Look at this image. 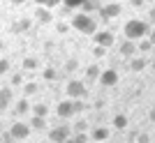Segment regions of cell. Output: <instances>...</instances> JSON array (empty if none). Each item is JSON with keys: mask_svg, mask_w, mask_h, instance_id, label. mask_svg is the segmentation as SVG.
Returning a JSON list of instances; mask_svg holds the SVG:
<instances>
[{"mask_svg": "<svg viewBox=\"0 0 155 143\" xmlns=\"http://www.w3.org/2000/svg\"><path fill=\"white\" fill-rule=\"evenodd\" d=\"M37 65H39V60H37V58H32V56H28V58L23 60V69H26V72L37 69Z\"/></svg>", "mask_w": 155, "mask_h": 143, "instance_id": "cell-22", "label": "cell"}, {"mask_svg": "<svg viewBox=\"0 0 155 143\" xmlns=\"http://www.w3.org/2000/svg\"><path fill=\"white\" fill-rule=\"evenodd\" d=\"M146 65H148V62H146L143 58H132V60H130V69H132V72H141V69H146Z\"/></svg>", "mask_w": 155, "mask_h": 143, "instance_id": "cell-18", "label": "cell"}, {"mask_svg": "<svg viewBox=\"0 0 155 143\" xmlns=\"http://www.w3.org/2000/svg\"><path fill=\"white\" fill-rule=\"evenodd\" d=\"M72 132H88V122H86V120H79V122L72 127Z\"/></svg>", "mask_w": 155, "mask_h": 143, "instance_id": "cell-30", "label": "cell"}, {"mask_svg": "<svg viewBox=\"0 0 155 143\" xmlns=\"http://www.w3.org/2000/svg\"><path fill=\"white\" fill-rule=\"evenodd\" d=\"M9 85H12V88H16V85H23V74H12V81H9Z\"/></svg>", "mask_w": 155, "mask_h": 143, "instance_id": "cell-28", "label": "cell"}, {"mask_svg": "<svg viewBox=\"0 0 155 143\" xmlns=\"http://www.w3.org/2000/svg\"><path fill=\"white\" fill-rule=\"evenodd\" d=\"M100 72H102V69H100L97 65H91L88 69H86V78H88V81H97V76H100Z\"/></svg>", "mask_w": 155, "mask_h": 143, "instance_id": "cell-23", "label": "cell"}, {"mask_svg": "<svg viewBox=\"0 0 155 143\" xmlns=\"http://www.w3.org/2000/svg\"><path fill=\"white\" fill-rule=\"evenodd\" d=\"M93 56H95V58H104V56H107V49H104V46H100V44H95Z\"/></svg>", "mask_w": 155, "mask_h": 143, "instance_id": "cell-29", "label": "cell"}, {"mask_svg": "<svg viewBox=\"0 0 155 143\" xmlns=\"http://www.w3.org/2000/svg\"><path fill=\"white\" fill-rule=\"evenodd\" d=\"M65 92H67V97H70V99H84L86 95H88V88L84 85V81L70 78L67 85H65Z\"/></svg>", "mask_w": 155, "mask_h": 143, "instance_id": "cell-3", "label": "cell"}, {"mask_svg": "<svg viewBox=\"0 0 155 143\" xmlns=\"http://www.w3.org/2000/svg\"><path fill=\"white\" fill-rule=\"evenodd\" d=\"M46 143H53V141H46Z\"/></svg>", "mask_w": 155, "mask_h": 143, "instance_id": "cell-46", "label": "cell"}, {"mask_svg": "<svg viewBox=\"0 0 155 143\" xmlns=\"http://www.w3.org/2000/svg\"><path fill=\"white\" fill-rule=\"evenodd\" d=\"M35 19H37L39 23H51V21H53V14H51V9H49V7H37Z\"/></svg>", "mask_w": 155, "mask_h": 143, "instance_id": "cell-10", "label": "cell"}, {"mask_svg": "<svg viewBox=\"0 0 155 143\" xmlns=\"http://www.w3.org/2000/svg\"><path fill=\"white\" fill-rule=\"evenodd\" d=\"M72 109H74V116L81 113V111H84V102H81V99H72Z\"/></svg>", "mask_w": 155, "mask_h": 143, "instance_id": "cell-32", "label": "cell"}, {"mask_svg": "<svg viewBox=\"0 0 155 143\" xmlns=\"http://www.w3.org/2000/svg\"><path fill=\"white\" fill-rule=\"evenodd\" d=\"M28 28H30V19H19L12 26V33H23V30H28Z\"/></svg>", "mask_w": 155, "mask_h": 143, "instance_id": "cell-17", "label": "cell"}, {"mask_svg": "<svg viewBox=\"0 0 155 143\" xmlns=\"http://www.w3.org/2000/svg\"><path fill=\"white\" fill-rule=\"evenodd\" d=\"M60 2H63V0H49V2H46V7H49V9H51V7L60 5Z\"/></svg>", "mask_w": 155, "mask_h": 143, "instance_id": "cell-37", "label": "cell"}, {"mask_svg": "<svg viewBox=\"0 0 155 143\" xmlns=\"http://www.w3.org/2000/svg\"><path fill=\"white\" fill-rule=\"evenodd\" d=\"M63 143H77V141H74V136H72V134H70V136L65 138V141H63Z\"/></svg>", "mask_w": 155, "mask_h": 143, "instance_id": "cell-42", "label": "cell"}, {"mask_svg": "<svg viewBox=\"0 0 155 143\" xmlns=\"http://www.w3.org/2000/svg\"><path fill=\"white\" fill-rule=\"evenodd\" d=\"M86 0H63V7H67V9H77V7H81Z\"/></svg>", "mask_w": 155, "mask_h": 143, "instance_id": "cell-25", "label": "cell"}, {"mask_svg": "<svg viewBox=\"0 0 155 143\" xmlns=\"http://www.w3.org/2000/svg\"><path fill=\"white\" fill-rule=\"evenodd\" d=\"M30 111H32V116H42V118H46V116H49V104H35Z\"/></svg>", "mask_w": 155, "mask_h": 143, "instance_id": "cell-19", "label": "cell"}, {"mask_svg": "<svg viewBox=\"0 0 155 143\" xmlns=\"http://www.w3.org/2000/svg\"><path fill=\"white\" fill-rule=\"evenodd\" d=\"M12 5H23V2H28V0H9Z\"/></svg>", "mask_w": 155, "mask_h": 143, "instance_id": "cell-41", "label": "cell"}, {"mask_svg": "<svg viewBox=\"0 0 155 143\" xmlns=\"http://www.w3.org/2000/svg\"><path fill=\"white\" fill-rule=\"evenodd\" d=\"M148 42L155 46V30H148Z\"/></svg>", "mask_w": 155, "mask_h": 143, "instance_id": "cell-38", "label": "cell"}, {"mask_svg": "<svg viewBox=\"0 0 155 143\" xmlns=\"http://www.w3.org/2000/svg\"><path fill=\"white\" fill-rule=\"evenodd\" d=\"M72 134V127L70 125H58V127H53L51 132H49V141H53V143H63L65 138Z\"/></svg>", "mask_w": 155, "mask_h": 143, "instance_id": "cell-6", "label": "cell"}, {"mask_svg": "<svg viewBox=\"0 0 155 143\" xmlns=\"http://www.w3.org/2000/svg\"><path fill=\"white\" fill-rule=\"evenodd\" d=\"M28 125H30V129H44V127H46V118L32 116L30 120H28Z\"/></svg>", "mask_w": 155, "mask_h": 143, "instance_id": "cell-15", "label": "cell"}, {"mask_svg": "<svg viewBox=\"0 0 155 143\" xmlns=\"http://www.w3.org/2000/svg\"><path fill=\"white\" fill-rule=\"evenodd\" d=\"M9 102H12V85L0 90V111H5L9 106Z\"/></svg>", "mask_w": 155, "mask_h": 143, "instance_id": "cell-12", "label": "cell"}, {"mask_svg": "<svg viewBox=\"0 0 155 143\" xmlns=\"http://www.w3.org/2000/svg\"><path fill=\"white\" fill-rule=\"evenodd\" d=\"M97 81H100V85H104V88H111V85H116L118 81H120V76H118L116 69H102L100 76H97Z\"/></svg>", "mask_w": 155, "mask_h": 143, "instance_id": "cell-5", "label": "cell"}, {"mask_svg": "<svg viewBox=\"0 0 155 143\" xmlns=\"http://www.w3.org/2000/svg\"><path fill=\"white\" fill-rule=\"evenodd\" d=\"M5 72H9V60H0V76H2Z\"/></svg>", "mask_w": 155, "mask_h": 143, "instance_id": "cell-33", "label": "cell"}, {"mask_svg": "<svg viewBox=\"0 0 155 143\" xmlns=\"http://www.w3.org/2000/svg\"><path fill=\"white\" fill-rule=\"evenodd\" d=\"M137 141H139V143H148L150 138H148V134H139V136H137Z\"/></svg>", "mask_w": 155, "mask_h": 143, "instance_id": "cell-35", "label": "cell"}, {"mask_svg": "<svg viewBox=\"0 0 155 143\" xmlns=\"http://www.w3.org/2000/svg\"><path fill=\"white\" fill-rule=\"evenodd\" d=\"M77 67H79L77 58H70L67 62H65V72H77Z\"/></svg>", "mask_w": 155, "mask_h": 143, "instance_id": "cell-27", "label": "cell"}, {"mask_svg": "<svg viewBox=\"0 0 155 143\" xmlns=\"http://www.w3.org/2000/svg\"><path fill=\"white\" fill-rule=\"evenodd\" d=\"M30 125L28 122H14L12 127H9V134L14 136V141H23V138L30 136Z\"/></svg>", "mask_w": 155, "mask_h": 143, "instance_id": "cell-4", "label": "cell"}, {"mask_svg": "<svg viewBox=\"0 0 155 143\" xmlns=\"http://www.w3.org/2000/svg\"><path fill=\"white\" fill-rule=\"evenodd\" d=\"M114 127H116V129H125V127H127V116H123V113L114 116Z\"/></svg>", "mask_w": 155, "mask_h": 143, "instance_id": "cell-20", "label": "cell"}, {"mask_svg": "<svg viewBox=\"0 0 155 143\" xmlns=\"http://www.w3.org/2000/svg\"><path fill=\"white\" fill-rule=\"evenodd\" d=\"M32 2H35V5H39V7H46V2H49V0H32Z\"/></svg>", "mask_w": 155, "mask_h": 143, "instance_id": "cell-39", "label": "cell"}, {"mask_svg": "<svg viewBox=\"0 0 155 143\" xmlns=\"http://www.w3.org/2000/svg\"><path fill=\"white\" fill-rule=\"evenodd\" d=\"M72 136H74L77 143H88V134H86V132H77V134H72Z\"/></svg>", "mask_w": 155, "mask_h": 143, "instance_id": "cell-31", "label": "cell"}, {"mask_svg": "<svg viewBox=\"0 0 155 143\" xmlns=\"http://www.w3.org/2000/svg\"><path fill=\"white\" fill-rule=\"evenodd\" d=\"M100 2H97V0H86L84 5H81V12L84 14H93V12H97V9H100Z\"/></svg>", "mask_w": 155, "mask_h": 143, "instance_id": "cell-16", "label": "cell"}, {"mask_svg": "<svg viewBox=\"0 0 155 143\" xmlns=\"http://www.w3.org/2000/svg\"><path fill=\"white\" fill-rule=\"evenodd\" d=\"M150 67H153V69H155V60H153V62H150Z\"/></svg>", "mask_w": 155, "mask_h": 143, "instance_id": "cell-44", "label": "cell"}, {"mask_svg": "<svg viewBox=\"0 0 155 143\" xmlns=\"http://www.w3.org/2000/svg\"><path fill=\"white\" fill-rule=\"evenodd\" d=\"M93 39H95V44L104 46V49L114 46V35H111L109 30H95V33H93Z\"/></svg>", "mask_w": 155, "mask_h": 143, "instance_id": "cell-8", "label": "cell"}, {"mask_svg": "<svg viewBox=\"0 0 155 143\" xmlns=\"http://www.w3.org/2000/svg\"><path fill=\"white\" fill-rule=\"evenodd\" d=\"M148 16H150V21H153V23H155V7H153V9H150V12H148Z\"/></svg>", "mask_w": 155, "mask_h": 143, "instance_id": "cell-43", "label": "cell"}, {"mask_svg": "<svg viewBox=\"0 0 155 143\" xmlns=\"http://www.w3.org/2000/svg\"><path fill=\"white\" fill-rule=\"evenodd\" d=\"M2 46H5V44H2V42H0V51H2Z\"/></svg>", "mask_w": 155, "mask_h": 143, "instance_id": "cell-45", "label": "cell"}, {"mask_svg": "<svg viewBox=\"0 0 155 143\" xmlns=\"http://www.w3.org/2000/svg\"><path fill=\"white\" fill-rule=\"evenodd\" d=\"M91 136H93V141H107L109 138V127H95Z\"/></svg>", "mask_w": 155, "mask_h": 143, "instance_id": "cell-13", "label": "cell"}, {"mask_svg": "<svg viewBox=\"0 0 155 143\" xmlns=\"http://www.w3.org/2000/svg\"><path fill=\"white\" fill-rule=\"evenodd\" d=\"M37 90H39V88H37V83H35V81H28V83H23V95H26V97H32Z\"/></svg>", "mask_w": 155, "mask_h": 143, "instance_id": "cell-21", "label": "cell"}, {"mask_svg": "<svg viewBox=\"0 0 155 143\" xmlns=\"http://www.w3.org/2000/svg\"><path fill=\"white\" fill-rule=\"evenodd\" d=\"M42 76H44L46 81H56V69H53V67H46V69L42 72Z\"/></svg>", "mask_w": 155, "mask_h": 143, "instance_id": "cell-26", "label": "cell"}, {"mask_svg": "<svg viewBox=\"0 0 155 143\" xmlns=\"http://www.w3.org/2000/svg\"><path fill=\"white\" fill-rule=\"evenodd\" d=\"M70 26L74 28V30H79V33H84V35H93L97 30V23L93 21V16L91 14H84V12L74 14L72 21H70Z\"/></svg>", "mask_w": 155, "mask_h": 143, "instance_id": "cell-1", "label": "cell"}, {"mask_svg": "<svg viewBox=\"0 0 155 143\" xmlns=\"http://www.w3.org/2000/svg\"><path fill=\"white\" fill-rule=\"evenodd\" d=\"M56 113H58V118H63V120L72 118V116H74V109H72V99L67 97L65 102H60V104L56 106Z\"/></svg>", "mask_w": 155, "mask_h": 143, "instance_id": "cell-9", "label": "cell"}, {"mask_svg": "<svg viewBox=\"0 0 155 143\" xmlns=\"http://www.w3.org/2000/svg\"><path fill=\"white\" fill-rule=\"evenodd\" d=\"M30 102H28V97H21L19 102H16V113L19 116H26V113H30Z\"/></svg>", "mask_w": 155, "mask_h": 143, "instance_id": "cell-14", "label": "cell"}, {"mask_svg": "<svg viewBox=\"0 0 155 143\" xmlns=\"http://www.w3.org/2000/svg\"><path fill=\"white\" fill-rule=\"evenodd\" d=\"M150 49H153V44H150L148 39H143V37H141L139 42H137V51H141V53H148Z\"/></svg>", "mask_w": 155, "mask_h": 143, "instance_id": "cell-24", "label": "cell"}, {"mask_svg": "<svg viewBox=\"0 0 155 143\" xmlns=\"http://www.w3.org/2000/svg\"><path fill=\"white\" fill-rule=\"evenodd\" d=\"M70 28H72V26H67V23H58V26H56V30H58L60 35H65L67 30H70Z\"/></svg>", "mask_w": 155, "mask_h": 143, "instance_id": "cell-34", "label": "cell"}, {"mask_svg": "<svg viewBox=\"0 0 155 143\" xmlns=\"http://www.w3.org/2000/svg\"><path fill=\"white\" fill-rule=\"evenodd\" d=\"M143 2H146V0H130V5H132V7H143Z\"/></svg>", "mask_w": 155, "mask_h": 143, "instance_id": "cell-36", "label": "cell"}, {"mask_svg": "<svg viewBox=\"0 0 155 143\" xmlns=\"http://www.w3.org/2000/svg\"><path fill=\"white\" fill-rule=\"evenodd\" d=\"M148 118H150V122H155V109H150V113H148Z\"/></svg>", "mask_w": 155, "mask_h": 143, "instance_id": "cell-40", "label": "cell"}, {"mask_svg": "<svg viewBox=\"0 0 155 143\" xmlns=\"http://www.w3.org/2000/svg\"><path fill=\"white\" fill-rule=\"evenodd\" d=\"M148 30H150V26L146 21H139V19H130L123 28V33H125L127 39H141V37L148 35Z\"/></svg>", "mask_w": 155, "mask_h": 143, "instance_id": "cell-2", "label": "cell"}, {"mask_svg": "<svg viewBox=\"0 0 155 143\" xmlns=\"http://www.w3.org/2000/svg\"><path fill=\"white\" fill-rule=\"evenodd\" d=\"M134 53H137V42H134V39H127V42H123V44H120V56L132 58Z\"/></svg>", "mask_w": 155, "mask_h": 143, "instance_id": "cell-11", "label": "cell"}, {"mask_svg": "<svg viewBox=\"0 0 155 143\" xmlns=\"http://www.w3.org/2000/svg\"><path fill=\"white\" fill-rule=\"evenodd\" d=\"M120 9H123V7L118 5V2H109V5H102L97 12H100L102 21H109V19H116V16H120Z\"/></svg>", "mask_w": 155, "mask_h": 143, "instance_id": "cell-7", "label": "cell"}]
</instances>
